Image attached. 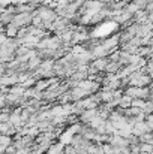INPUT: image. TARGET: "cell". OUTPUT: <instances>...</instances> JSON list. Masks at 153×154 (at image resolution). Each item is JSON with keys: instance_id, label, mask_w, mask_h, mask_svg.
<instances>
[{"instance_id": "cell-10", "label": "cell", "mask_w": 153, "mask_h": 154, "mask_svg": "<svg viewBox=\"0 0 153 154\" xmlns=\"http://www.w3.org/2000/svg\"><path fill=\"white\" fill-rule=\"evenodd\" d=\"M131 100H132V97L123 93V94L119 97V105H117V106H120V108L126 109V108H129V106H131Z\"/></svg>"}, {"instance_id": "cell-6", "label": "cell", "mask_w": 153, "mask_h": 154, "mask_svg": "<svg viewBox=\"0 0 153 154\" xmlns=\"http://www.w3.org/2000/svg\"><path fill=\"white\" fill-rule=\"evenodd\" d=\"M17 32H18V27H17L15 24H12V23L6 24V26H5V29H3L5 36H6V38H9V39H15V38H17Z\"/></svg>"}, {"instance_id": "cell-4", "label": "cell", "mask_w": 153, "mask_h": 154, "mask_svg": "<svg viewBox=\"0 0 153 154\" xmlns=\"http://www.w3.org/2000/svg\"><path fill=\"white\" fill-rule=\"evenodd\" d=\"M71 144H72V145H74L77 150H80V148L87 150V147L92 144V141H89V139H86L84 136H81V135L75 133V135L72 136V139H71Z\"/></svg>"}, {"instance_id": "cell-22", "label": "cell", "mask_w": 153, "mask_h": 154, "mask_svg": "<svg viewBox=\"0 0 153 154\" xmlns=\"http://www.w3.org/2000/svg\"><path fill=\"white\" fill-rule=\"evenodd\" d=\"M98 2H101V3H105V2H108V0H98Z\"/></svg>"}, {"instance_id": "cell-15", "label": "cell", "mask_w": 153, "mask_h": 154, "mask_svg": "<svg viewBox=\"0 0 153 154\" xmlns=\"http://www.w3.org/2000/svg\"><path fill=\"white\" fill-rule=\"evenodd\" d=\"M143 112H144V114H152L153 112V100H146V102H144Z\"/></svg>"}, {"instance_id": "cell-11", "label": "cell", "mask_w": 153, "mask_h": 154, "mask_svg": "<svg viewBox=\"0 0 153 154\" xmlns=\"http://www.w3.org/2000/svg\"><path fill=\"white\" fill-rule=\"evenodd\" d=\"M24 91H26V88H24L21 84H14V85H11L9 90H8V93H12V94H17V96H23Z\"/></svg>"}, {"instance_id": "cell-1", "label": "cell", "mask_w": 153, "mask_h": 154, "mask_svg": "<svg viewBox=\"0 0 153 154\" xmlns=\"http://www.w3.org/2000/svg\"><path fill=\"white\" fill-rule=\"evenodd\" d=\"M128 81H129V85H132V87H149V85H152V76L147 75V73H143L140 70L132 72L128 76Z\"/></svg>"}, {"instance_id": "cell-23", "label": "cell", "mask_w": 153, "mask_h": 154, "mask_svg": "<svg viewBox=\"0 0 153 154\" xmlns=\"http://www.w3.org/2000/svg\"><path fill=\"white\" fill-rule=\"evenodd\" d=\"M138 154H149V153H143V151H140V153H138Z\"/></svg>"}, {"instance_id": "cell-16", "label": "cell", "mask_w": 153, "mask_h": 154, "mask_svg": "<svg viewBox=\"0 0 153 154\" xmlns=\"http://www.w3.org/2000/svg\"><path fill=\"white\" fill-rule=\"evenodd\" d=\"M126 141H128V144H129V145H138V144H140L138 136H135V135H132V133L126 138Z\"/></svg>"}, {"instance_id": "cell-9", "label": "cell", "mask_w": 153, "mask_h": 154, "mask_svg": "<svg viewBox=\"0 0 153 154\" xmlns=\"http://www.w3.org/2000/svg\"><path fill=\"white\" fill-rule=\"evenodd\" d=\"M90 52H92L93 58H96V57H107V55H108V51L102 47L101 44H98V45H96V47H95Z\"/></svg>"}, {"instance_id": "cell-17", "label": "cell", "mask_w": 153, "mask_h": 154, "mask_svg": "<svg viewBox=\"0 0 153 154\" xmlns=\"http://www.w3.org/2000/svg\"><path fill=\"white\" fill-rule=\"evenodd\" d=\"M0 123H9V112H0Z\"/></svg>"}, {"instance_id": "cell-8", "label": "cell", "mask_w": 153, "mask_h": 154, "mask_svg": "<svg viewBox=\"0 0 153 154\" xmlns=\"http://www.w3.org/2000/svg\"><path fill=\"white\" fill-rule=\"evenodd\" d=\"M120 63L119 61H110L108 60V63L105 64V69H104V72L105 73H117L119 70H120Z\"/></svg>"}, {"instance_id": "cell-18", "label": "cell", "mask_w": 153, "mask_h": 154, "mask_svg": "<svg viewBox=\"0 0 153 154\" xmlns=\"http://www.w3.org/2000/svg\"><path fill=\"white\" fill-rule=\"evenodd\" d=\"M131 2H132L138 9H144V6H146V3H147L146 0H131Z\"/></svg>"}, {"instance_id": "cell-3", "label": "cell", "mask_w": 153, "mask_h": 154, "mask_svg": "<svg viewBox=\"0 0 153 154\" xmlns=\"http://www.w3.org/2000/svg\"><path fill=\"white\" fill-rule=\"evenodd\" d=\"M96 115H98V108L83 109V111L78 114V123H81V124H89Z\"/></svg>"}, {"instance_id": "cell-2", "label": "cell", "mask_w": 153, "mask_h": 154, "mask_svg": "<svg viewBox=\"0 0 153 154\" xmlns=\"http://www.w3.org/2000/svg\"><path fill=\"white\" fill-rule=\"evenodd\" d=\"M35 15H38L42 20V23H53L56 20V17H57L54 9L50 8L48 5H39L36 8V11H35Z\"/></svg>"}, {"instance_id": "cell-5", "label": "cell", "mask_w": 153, "mask_h": 154, "mask_svg": "<svg viewBox=\"0 0 153 154\" xmlns=\"http://www.w3.org/2000/svg\"><path fill=\"white\" fill-rule=\"evenodd\" d=\"M41 61H42V58L38 55V52L35 54V55H32L27 61H26V64H27V69H29V72H33L39 64H41Z\"/></svg>"}, {"instance_id": "cell-13", "label": "cell", "mask_w": 153, "mask_h": 154, "mask_svg": "<svg viewBox=\"0 0 153 154\" xmlns=\"http://www.w3.org/2000/svg\"><path fill=\"white\" fill-rule=\"evenodd\" d=\"M138 150L143 153H152L153 151V144H147V142H140L138 144Z\"/></svg>"}, {"instance_id": "cell-7", "label": "cell", "mask_w": 153, "mask_h": 154, "mask_svg": "<svg viewBox=\"0 0 153 154\" xmlns=\"http://www.w3.org/2000/svg\"><path fill=\"white\" fill-rule=\"evenodd\" d=\"M108 63V58L107 57H96V58H93L89 64L90 66H93V67H96L99 72H104V69H105V64Z\"/></svg>"}, {"instance_id": "cell-24", "label": "cell", "mask_w": 153, "mask_h": 154, "mask_svg": "<svg viewBox=\"0 0 153 154\" xmlns=\"http://www.w3.org/2000/svg\"><path fill=\"white\" fill-rule=\"evenodd\" d=\"M113 2H120V0H113Z\"/></svg>"}, {"instance_id": "cell-21", "label": "cell", "mask_w": 153, "mask_h": 154, "mask_svg": "<svg viewBox=\"0 0 153 154\" xmlns=\"http://www.w3.org/2000/svg\"><path fill=\"white\" fill-rule=\"evenodd\" d=\"M6 39V36H5V33H0V45L3 44V41Z\"/></svg>"}, {"instance_id": "cell-20", "label": "cell", "mask_w": 153, "mask_h": 154, "mask_svg": "<svg viewBox=\"0 0 153 154\" xmlns=\"http://www.w3.org/2000/svg\"><path fill=\"white\" fill-rule=\"evenodd\" d=\"M5 72H6V64L5 63H0V76L5 75Z\"/></svg>"}, {"instance_id": "cell-12", "label": "cell", "mask_w": 153, "mask_h": 154, "mask_svg": "<svg viewBox=\"0 0 153 154\" xmlns=\"http://www.w3.org/2000/svg\"><path fill=\"white\" fill-rule=\"evenodd\" d=\"M140 142H147V144H153V133L152 132H144L143 135L138 136Z\"/></svg>"}, {"instance_id": "cell-19", "label": "cell", "mask_w": 153, "mask_h": 154, "mask_svg": "<svg viewBox=\"0 0 153 154\" xmlns=\"http://www.w3.org/2000/svg\"><path fill=\"white\" fill-rule=\"evenodd\" d=\"M146 14H152L153 11V2H149V3H146V6H144V9H143Z\"/></svg>"}, {"instance_id": "cell-14", "label": "cell", "mask_w": 153, "mask_h": 154, "mask_svg": "<svg viewBox=\"0 0 153 154\" xmlns=\"http://www.w3.org/2000/svg\"><path fill=\"white\" fill-rule=\"evenodd\" d=\"M11 144H12V136L5 135V133H0V145L8 147V145H11Z\"/></svg>"}]
</instances>
